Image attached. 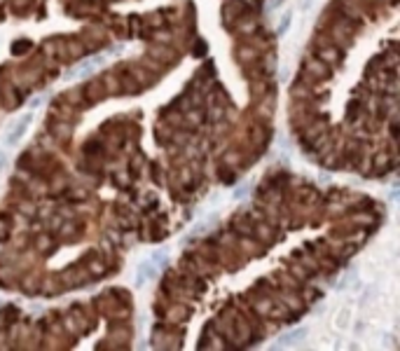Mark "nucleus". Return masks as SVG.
Returning a JSON list of instances; mask_svg holds the SVG:
<instances>
[{"instance_id": "f257e3e1", "label": "nucleus", "mask_w": 400, "mask_h": 351, "mask_svg": "<svg viewBox=\"0 0 400 351\" xmlns=\"http://www.w3.org/2000/svg\"><path fill=\"white\" fill-rule=\"evenodd\" d=\"M103 56L101 54H96V56H89V59H85V61H80L77 66H73V68L66 73V80L68 82H75V80H85V77H89V75H94L96 70L103 66Z\"/></svg>"}, {"instance_id": "f03ea898", "label": "nucleus", "mask_w": 400, "mask_h": 351, "mask_svg": "<svg viewBox=\"0 0 400 351\" xmlns=\"http://www.w3.org/2000/svg\"><path fill=\"white\" fill-rule=\"evenodd\" d=\"M31 122H33V110L23 113L21 117H16L14 124H12L7 131H5V145H7V148H12V145L19 143V141L23 138V134H26V129L31 127Z\"/></svg>"}, {"instance_id": "7ed1b4c3", "label": "nucleus", "mask_w": 400, "mask_h": 351, "mask_svg": "<svg viewBox=\"0 0 400 351\" xmlns=\"http://www.w3.org/2000/svg\"><path fill=\"white\" fill-rule=\"evenodd\" d=\"M157 276V260L150 258V260H143L138 265V272H136V286H145V283H150Z\"/></svg>"}, {"instance_id": "20e7f679", "label": "nucleus", "mask_w": 400, "mask_h": 351, "mask_svg": "<svg viewBox=\"0 0 400 351\" xmlns=\"http://www.w3.org/2000/svg\"><path fill=\"white\" fill-rule=\"evenodd\" d=\"M304 335H307V330H304V328H297L295 333H285V335H281V337L276 340V344H281V347H283V344H295L297 340H302Z\"/></svg>"}, {"instance_id": "39448f33", "label": "nucleus", "mask_w": 400, "mask_h": 351, "mask_svg": "<svg viewBox=\"0 0 400 351\" xmlns=\"http://www.w3.org/2000/svg\"><path fill=\"white\" fill-rule=\"evenodd\" d=\"M288 26H290V14H288V16H283V19H281V26H278V33H283L285 28H288Z\"/></svg>"}, {"instance_id": "423d86ee", "label": "nucleus", "mask_w": 400, "mask_h": 351, "mask_svg": "<svg viewBox=\"0 0 400 351\" xmlns=\"http://www.w3.org/2000/svg\"><path fill=\"white\" fill-rule=\"evenodd\" d=\"M40 101H42V99H40V96H35V99H33V103H31V110H33V108H38V106H40Z\"/></svg>"}, {"instance_id": "0eeeda50", "label": "nucleus", "mask_w": 400, "mask_h": 351, "mask_svg": "<svg viewBox=\"0 0 400 351\" xmlns=\"http://www.w3.org/2000/svg\"><path fill=\"white\" fill-rule=\"evenodd\" d=\"M2 167H5V153L0 150V169H2Z\"/></svg>"}]
</instances>
